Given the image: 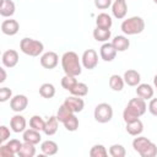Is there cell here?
I'll return each mask as SVG.
<instances>
[{
	"label": "cell",
	"instance_id": "1",
	"mask_svg": "<svg viewBox=\"0 0 157 157\" xmlns=\"http://www.w3.org/2000/svg\"><path fill=\"white\" fill-rule=\"evenodd\" d=\"M61 67L65 72V75H70V76H78L82 72V64L81 60L78 58V55L72 52H65L61 56Z\"/></svg>",
	"mask_w": 157,
	"mask_h": 157
},
{
	"label": "cell",
	"instance_id": "2",
	"mask_svg": "<svg viewBox=\"0 0 157 157\" xmlns=\"http://www.w3.org/2000/svg\"><path fill=\"white\" fill-rule=\"evenodd\" d=\"M120 29L126 36H135L145 29V21L140 16H131L124 20L120 25Z\"/></svg>",
	"mask_w": 157,
	"mask_h": 157
},
{
	"label": "cell",
	"instance_id": "3",
	"mask_svg": "<svg viewBox=\"0 0 157 157\" xmlns=\"http://www.w3.org/2000/svg\"><path fill=\"white\" fill-rule=\"evenodd\" d=\"M20 49L28 56H39L44 50V44L40 40L25 37L20 42Z\"/></svg>",
	"mask_w": 157,
	"mask_h": 157
},
{
	"label": "cell",
	"instance_id": "4",
	"mask_svg": "<svg viewBox=\"0 0 157 157\" xmlns=\"http://www.w3.org/2000/svg\"><path fill=\"white\" fill-rule=\"evenodd\" d=\"M93 117L94 120L101 123V124H105L108 121L112 120L113 118V108L109 103H99L96 105L94 112H93Z\"/></svg>",
	"mask_w": 157,
	"mask_h": 157
},
{
	"label": "cell",
	"instance_id": "5",
	"mask_svg": "<svg viewBox=\"0 0 157 157\" xmlns=\"http://www.w3.org/2000/svg\"><path fill=\"white\" fill-rule=\"evenodd\" d=\"M81 64L87 70H93L98 65V54L94 49H86L81 56Z\"/></svg>",
	"mask_w": 157,
	"mask_h": 157
},
{
	"label": "cell",
	"instance_id": "6",
	"mask_svg": "<svg viewBox=\"0 0 157 157\" xmlns=\"http://www.w3.org/2000/svg\"><path fill=\"white\" fill-rule=\"evenodd\" d=\"M40 65L44 67V69H48V70H52L54 67H56L58 63H59V56L55 52H45L40 55Z\"/></svg>",
	"mask_w": 157,
	"mask_h": 157
},
{
	"label": "cell",
	"instance_id": "7",
	"mask_svg": "<svg viewBox=\"0 0 157 157\" xmlns=\"http://www.w3.org/2000/svg\"><path fill=\"white\" fill-rule=\"evenodd\" d=\"M28 105V98L25 94H16L10 99V108L15 113L23 112Z\"/></svg>",
	"mask_w": 157,
	"mask_h": 157
},
{
	"label": "cell",
	"instance_id": "8",
	"mask_svg": "<svg viewBox=\"0 0 157 157\" xmlns=\"http://www.w3.org/2000/svg\"><path fill=\"white\" fill-rule=\"evenodd\" d=\"M18 53L15 50V49H9V50H5L2 53V56H1V61H2V65L5 67H15L17 64H18Z\"/></svg>",
	"mask_w": 157,
	"mask_h": 157
},
{
	"label": "cell",
	"instance_id": "9",
	"mask_svg": "<svg viewBox=\"0 0 157 157\" xmlns=\"http://www.w3.org/2000/svg\"><path fill=\"white\" fill-rule=\"evenodd\" d=\"M64 104L66 107H69L72 113H80V112L83 110V107H85L83 99L81 97H77V96L66 97L65 101H64Z\"/></svg>",
	"mask_w": 157,
	"mask_h": 157
},
{
	"label": "cell",
	"instance_id": "10",
	"mask_svg": "<svg viewBox=\"0 0 157 157\" xmlns=\"http://www.w3.org/2000/svg\"><path fill=\"white\" fill-rule=\"evenodd\" d=\"M117 49L114 48V45L112 43H103L102 47L99 48V55L104 61H113L117 56Z\"/></svg>",
	"mask_w": 157,
	"mask_h": 157
},
{
	"label": "cell",
	"instance_id": "11",
	"mask_svg": "<svg viewBox=\"0 0 157 157\" xmlns=\"http://www.w3.org/2000/svg\"><path fill=\"white\" fill-rule=\"evenodd\" d=\"M20 31V23L13 20V18H9V20H4L1 22V32L6 36H15L17 32Z\"/></svg>",
	"mask_w": 157,
	"mask_h": 157
},
{
	"label": "cell",
	"instance_id": "12",
	"mask_svg": "<svg viewBox=\"0 0 157 157\" xmlns=\"http://www.w3.org/2000/svg\"><path fill=\"white\" fill-rule=\"evenodd\" d=\"M26 126H27V121L25 117L21 114H15L10 119V128L13 132H23L26 130Z\"/></svg>",
	"mask_w": 157,
	"mask_h": 157
},
{
	"label": "cell",
	"instance_id": "13",
	"mask_svg": "<svg viewBox=\"0 0 157 157\" xmlns=\"http://www.w3.org/2000/svg\"><path fill=\"white\" fill-rule=\"evenodd\" d=\"M126 12H128L126 1H118V0L113 1V4H112V13H113V16L115 18L123 20L126 16Z\"/></svg>",
	"mask_w": 157,
	"mask_h": 157
},
{
	"label": "cell",
	"instance_id": "14",
	"mask_svg": "<svg viewBox=\"0 0 157 157\" xmlns=\"http://www.w3.org/2000/svg\"><path fill=\"white\" fill-rule=\"evenodd\" d=\"M123 78H124V81H125V83H126L128 86L136 87V86L140 83V81H141V75H140V72H137L136 70L129 69V70H126V71L124 72Z\"/></svg>",
	"mask_w": 157,
	"mask_h": 157
},
{
	"label": "cell",
	"instance_id": "15",
	"mask_svg": "<svg viewBox=\"0 0 157 157\" xmlns=\"http://www.w3.org/2000/svg\"><path fill=\"white\" fill-rule=\"evenodd\" d=\"M153 93H155V90L151 85L148 83H139L136 86V94L137 97L147 101V99H151L153 97Z\"/></svg>",
	"mask_w": 157,
	"mask_h": 157
},
{
	"label": "cell",
	"instance_id": "16",
	"mask_svg": "<svg viewBox=\"0 0 157 157\" xmlns=\"http://www.w3.org/2000/svg\"><path fill=\"white\" fill-rule=\"evenodd\" d=\"M59 120L56 118V115H52L45 120V125L43 129V132L47 136H53L56 131H58V126H59Z\"/></svg>",
	"mask_w": 157,
	"mask_h": 157
},
{
	"label": "cell",
	"instance_id": "17",
	"mask_svg": "<svg viewBox=\"0 0 157 157\" xmlns=\"http://www.w3.org/2000/svg\"><path fill=\"white\" fill-rule=\"evenodd\" d=\"M22 139H23V141H26V142H31V144H33V145H37V144H39L40 140H42L40 131L34 130V129H32V128L26 129V130L22 132Z\"/></svg>",
	"mask_w": 157,
	"mask_h": 157
},
{
	"label": "cell",
	"instance_id": "18",
	"mask_svg": "<svg viewBox=\"0 0 157 157\" xmlns=\"http://www.w3.org/2000/svg\"><path fill=\"white\" fill-rule=\"evenodd\" d=\"M128 105H129L130 108H132L140 117L144 115V114L146 113V110H147V104H146L145 99H142V98H140V97H136V98L130 99L129 103H128Z\"/></svg>",
	"mask_w": 157,
	"mask_h": 157
},
{
	"label": "cell",
	"instance_id": "19",
	"mask_svg": "<svg viewBox=\"0 0 157 157\" xmlns=\"http://www.w3.org/2000/svg\"><path fill=\"white\" fill-rule=\"evenodd\" d=\"M126 132L131 136H139L142 131H144V124L140 119H136L134 121H130V123H126Z\"/></svg>",
	"mask_w": 157,
	"mask_h": 157
},
{
	"label": "cell",
	"instance_id": "20",
	"mask_svg": "<svg viewBox=\"0 0 157 157\" xmlns=\"http://www.w3.org/2000/svg\"><path fill=\"white\" fill-rule=\"evenodd\" d=\"M40 150H42L44 156H54V155H56L59 147H58V144L55 141L45 140L40 144Z\"/></svg>",
	"mask_w": 157,
	"mask_h": 157
},
{
	"label": "cell",
	"instance_id": "21",
	"mask_svg": "<svg viewBox=\"0 0 157 157\" xmlns=\"http://www.w3.org/2000/svg\"><path fill=\"white\" fill-rule=\"evenodd\" d=\"M112 44L117 49V52H125L130 47V40L125 36H115L112 40Z\"/></svg>",
	"mask_w": 157,
	"mask_h": 157
},
{
	"label": "cell",
	"instance_id": "22",
	"mask_svg": "<svg viewBox=\"0 0 157 157\" xmlns=\"http://www.w3.org/2000/svg\"><path fill=\"white\" fill-rule=\"evenodd\" d=\"M16 6L12 0H1L0 5V15L2 17H11L15 13Z\"/></svg>",
	"mask_w": 157,
	"mask_h": 157
},
{
	"label": "cell",
	"instance_id": "23",
	"mask_svg": "<svg viewBox=\"0 0 157 157\" xmlns=\"http://www.w3.org/2000/svg\"><path fill=\"white\" fill-rule=\"evenodd\" d=\"M113 25V20L112 17L105 13V12H102L99 13L97 17H96V27H99V28H104V29H110Z\"/></svg>",
	"mask_w": 157,
	"mask_h": 157
},
{
	"label": "cell",
	"instance_id": "24",
	"mask_svg": "<svg viewBox=\"0 0 157 157\" xmlns=\"http://www.w3.org/2000/svg\"><path fill=\"white\" fill-rule=\"evenodd\" d=\"M150 142H151V140L148 137H145V136H140L139 135L137 137H135L132 140V148H134L135 152H137L140 155L150 145Z\"/></svg>",
	"mask_w": 157,
	"mask_h": 157
},
{
	"label": "cell",
	"instance_id": "25",
	"mask_svg": "<svg viewBox=\"0 0 157 157\" xmlns=\"http://www.w3.org/2000/svg\"><path fill=\"white\" fill-rule=\"evenodd\" d=\"M124 85H125V81L124 78L118 75V74H114L109 77V87L115 91V92H120L123 88H124Z\"/></svg>",
	"mask_w": 157,
	"mask_h": 157
},
{
	"label": "cell",
	"instance_id": "26",
	"mask_svg": "<svg viewBox=\"0 0 157 157\" xmlns=\"http://www.w3.org/2000/svg\"><path fill=\"white\" fill-rule=\"evenodd\" d=\"M93 38L97 40V42H103V43H105L109 38H110V36H112V32H110V29H104V28H99V27H96L94 29H93Z\"/></svg>",
	"mask_w": 157,
	"mask_h": 157
},
{
	"label": "cell",
	"instance_id": "27",
	"mask_svg": "<svg viewBox=\"0 0 157 157\" xmlns=\"http://www.w3.org/2000/svg\"><path fill=\"white\" fill-rule=\"evenodd\" d=\"M39 94L45 98V99H50L55 96V87L53 83H49V82H45L43 83L40 87H39Z\"/></svg>",
	"mask_w": 157,
	"mask_h": 157
},
{
	"label": "cell",
	"instance_id": "28",
	"mask_svg": "<svg viewBox=\"0 0 157 157\" xmlns=\"http://www.w3.org/2000/svg\"><path fill=\"white\" fill-rule=\"evenodd\" d=\"M72 96H77V97H85L88 93V86L85 82H76L75 86L69 91Z\"/></svg>",
	"mask_w": 157,
	"mask_h": 157
},
{
	"label": "cell",
	"instance_id": "29",
	"mask_svg": "<svg viewBox=\"0 0 157 157\" xmlns=\"http://www.w3.org/2000/svg\"><path fill=\"white\" fill-rule=\"evenodd\" d=\"M36 155V147L31 142H26L23 141L22 142V146H21V150L18 151V156L20 157H33Z\"/></svg>",
	"mask_w": 157,
	"mask_h": 157
},
{
	"label": "cell",
	"instance_id": "30",
	"mask_svg": "<svg viewBox=\"0 0 157 157\" xmlns=\"http://www.w3.org/2000/svg\"><path fill=\"white\" fill-rule=\"evenodd\" d=\"M64 126H65V129L67 130V131H76L77 129H78V118L75 115V113L74 114H71L64 123Z\"/></svg>",
	"mask_w": 157,
	"mask_h": 157
},
{
	"label": "cell",
	"instance_id": "31",
	"mask_svg": "<svg viewBox=\"0 0 157 157\" xmlns=\"http://www.w3.org/2000/svg\"><path fill=\"white\" fill-rule=\"evenodd\" d=\"M44 125H45V120H44L40 115H33V117L29 119V128H32V129H34V130L43 131Z\"/></svg>",
	"mask_w": 157,
	"mask_h": 157
},
{
	"label": "cell",
	"instance_id": "32",
	"mask_svg": "<svg viewBox=\"0 0 157 157\" xmlns=\"http://www.w3.org/2000/svg\"><path fill=\"white\" fill-rule=\"evenodd\" d=\"M136 119H140V115L132 108H130L129 105H126L125 109L123 110V120L125 121V124L126 123H130V121H134Z\"/></svg>",
	"mask_w": 157,
	"mask_h": 157
},
{
	"label": "cell",
	"instance_id": "33",
	"mask_svg": "<svg viewBox=\"0 0 157 157\" xmlns=\"http://www.w3.org/2000/svg\"><path fill=\"white\" fill-rule=\"evenodd\" d=\"M71 114H74V113L70 110V108L66 107V105L63 103V104L59 107L58 112H56V118H58V120H59L60 123H64Z\"/></svg>",
	"mask_w": 157,
	"mask_h": 157
},
{
	"label": "cell",
	"instance_id": "34",
	"mask_svg": "<svg viewBox=\"0 0 157 157\" xmlns=\"http://www.w3.org/2000/svg\"><path fill=\"white\" fill-rule=\"evenodd\" d=\"M108 153L112 156V157H124L126 155V151H125V147L120 144H114L109 147V151Z\"/></svg>",
	"mask_w": 157,
	"mask_h": 157
},
{
	"label": "cell",
	"instance_id": "35",
	"mask_svg": "<svg viewBox=\"0 0 157 157\" xmlns=\"http://www.w3.org/2000/svg\"><path fill=\"white\" fill-rule=\"evenodd\" d=\"M90 156L91 157H107L108 151L103 145H94L90 150Z\"/></svg>",
	"mask_w": 157,
	"mask_h": 157
},
{
	"label": "cell",
	"instance_id": "36",
	"mask_svg": "<svg viewBox=\"0 0 157 157\" xmlns=\"http://www.w3.org/2000/svg\"><path fill=\"white\" fill-rule=\"evenodd\" d=\"M76 82H77L76 76L65 75V76L61 78V87H63L64 90H66V91H70V90L75 86V83H76Z\"/></svg>",
	"mask_w": 157,
	"mask_h": 157
},
{
	"label": "cell",
	"instance_id": "37",
	"mask_svg": "<svg viewBox=\"0 0 157 157\" xmlns=\"http://www.w3.org/2000/svg\"><path fill=\"white\" fill-rule=\"evenodd\" d=\"M140 156L141 157H155V156H157V146H156V144H153L151 141L150 145L140 153Z\"/></svg>",
	"mask_w": 157,
	"mask_h": 157
},
{
	"label": "cell",
	"instance_id": "38",
	"mask_svg": "<svg viewBox=\"0 0 157 157\" xmlns=\"http://www.w3.org/2000/svg\"><path fill=\"white\" fill-rule=\"evenodd\" d=\"M6 145H7V147H9L15 155H18V151L21 150L22 142H21L20 140H17V139H11V140H9V141L6 142Z\"/></svg>",
	"mask_w": 157,
	"mask_h": 157
},
{
	"label": "cell",
	"instance_id": "39",
	"mask_svg": "<svg viewBox=\"0 0 157 157\" xmlns=\"http://www.w3.org/2000/svg\"><path fill=\"white\" fill-rule=\"evenodd\" d=\"M12 98V91L9 87H1L0 88V102H6Z\"/></svg>",
	"mask_w": 157,
	"mask_h": 157
},
{
	"label": "cell",
	"instance_id": "40",
	"mask_svg": "<svg viewBox=\"0 0 157 157\" xmlns=\"http://www.w3.org/2000/svg\"><path fill=\"white\" fill-rule=\"evenodd\" d=\"M10 129L7 128V126H5V125H1L0 126V142L1 144H4V142H6L9 139H10Z\"/></svg>",
	"mask_w": 157,
	"mask_h": 157
},
{
	"label": "cell",
	"instance_id": "41",
	"mask_svg": "<svg viewBox=\"0 0 157 157\" xmlns=\"http://www.w3.org/2000/svg\"><path fill=\"white\" fill-rule=\"evenodd\" d=\"M113 4V0H94V6L99 10H105L110 7Z\"/></svg>",
	"mask_w": 157,
	"mask_h": 157
},
{
	"label": "cell",
	"instance_id": "42",
	"mask_svg": "<svg viewBox=\"0 0 157 157\" xmlns=\"http://www.w3.org/2000/svg\"><path fill=\"white\" fill-rule=\"evenodd\" d=\"M0 156H1V157H13L15 153L7 147L6 144H2V145L0 146Z\"/></svg>",
	"mask_w": 157,
	"mask_h": 157
},
{
	"label": "cell",
	"instance_id": "43",
	"mask_svg": "<svg viewBox=\"0 0 157 157\" xmlns=\"http://www.w3.org/2000/svg\"><path fill=\"white\" fill-rule=\"evenodd\" d=\"M148 112L152 114V115H155V117H157V98H151L150 99V103H148Z\"/></svg>",
	"mask_w": 157,
	"mask_h": 157
},
{
	"label": "cell",
	"instance_id": "44",
	"mask_svg": "<svg viewBox=\"0 0 157 157\" xmlns=\"http://www.w3.org/2000/svg\"><path fill=\"white\" fill-rule=\"evenodd\" d=\"M0 71H1V78H0V82L2 83V82L6 80V71H5V66H4V67H1V69H0Z\"/></svg>",
	"mask_w": 157,
	"mask_h": 157
},
{
	"label": "cell",
	"instance_id": "45",
	"mask_svg": "<svg viewBox=\"0 0 157 157\" xmlns=\"http://www.w3.org/2000/svg\"><path fill=\"white\" fill-rule=\"evenodd\" d=\"M153 86H155V88H156V91H157V74H156L155 77H153Z\"/></svg>",
	"mask_w": 157,
	"mask_h": 157
},
{
	"label": "cell",
	"instance_id": "46",
	"mask_svg": "<svg viewBox=\"0 0 157 157\" xmlns=\"http://www.w3.org/2000/svg\"><path fill=\"white\" fill-rule=\"evenodd\" d=\"M153 2H155V4H156V5H157V0H153Z\"/></svg>",
	"mask_w": 157,
	"mask_h": 157
},
{
	"label": "cell",
	"instance_id": "47",
	"mask_svg": "<svg viewBox=\"0 0 157 157\" xmlns=\"http://www.w3.org/2000/svg\"><path fill=\"white\" fill-rule=\"evenodd\" d=\"M118 1H126V0H118Z\"/></svg>",
	"mask_w": 157,
	"mask_h": 157
}]
</instances>
